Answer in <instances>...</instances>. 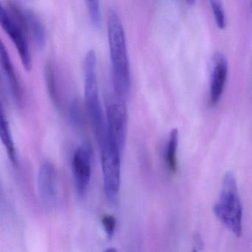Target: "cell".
<instances>
[{"label":"cell","instance_id":"6da1fadb","mask_svg":"<svg viewBox=\"0 0 252 252\" xmlns=\"http://www.w3.org/2000/svg\"><path fill=\"white\" fill-rule=\"evenodd\" d=\"M107 36L113 91L115 95L125 100L130 91V70L125 29L119 14L114 9L109 11Z\"/></svg>","mask_w":252,"mask_h":252},{"label":"cell","instance_id":"7a4b0ae2","mask_svg":"<svg viewBox=\"0 0 252 252\" xmlns=\"http://www.w3.org/2000/svg\"><path fill=\"white\" fill-rule=\"evenodd\" d=\"M84 82L85 105L94 134L100 147L107 139V116L100 101L97 76V57L95 51L93 50L88 51L85 56Z\"/></svg>","mask_w":252,"mask_h":252},{"label":"cell","instance_id":"3957f363","mask_svg":"<svg viewBox=\"0 0 252 252\" xmlns=\"http://www.w3.org/2000/svg\"><path fill=\"white\" fill-rule=\"evenodd\" d=\"M213 212L218 219L236 237L243 231V206L235 177L227 172L222 181L219 200L215 203Z\"/></svg>","mask_w":252,"mask_h":252},{"label":"cell","instance_id":"277c9868","mask_svg":"<svg viewBox=\"0 0 252 252\" xmlns=\"http://www.w3.org/2000/svg\"><path fill=\"white\" fill-rule=\"evenodd\" d=\"M100 152L104 194L109 203L116 204L120 193L123 150L107 139L106 142L100 147Z\"/></svg>","mask_w":252,"mask_h":252},{"label":"cell","instance_id":"5b68a950","mask_svg":"<svg viewBox=\"0 0 252 252\" xmlns=\"http://www.w3.org/2000/svg\"><path fill=\"white\" fill-rule=\"evenodd\" d=\"M107 116V139L125 148L128 129V116L125 100L115 95L106 107Z\"/></svg>","mask_w":252,"mask_h":252},{"label":"cell","instance_id":"8992f818","mask_svg":"<svg viewBox=\"0 0 252 252\" xmlns=\"http://www.w3.org/2000/svg\"><path fill=\"white\" fill-rule=\"evenodd\" d=\"M72 170L75 187L79 198L88 192L92 175V150L88 144H83L75 151L72 160Z\"/></svg>","mask_w":252,"mask_h":252},{"label":"cell","instance_id":"52a82bcc","mask_svg":"<svg viewBox=\"0 0 252 252\" xmlns=\"http://www.w3.org/2000/svg\"><path fill=\"white\" fill-rule=\"evenodd\" d=\"M0 17L1 26L15 45L23 66L27 71H31L32 68V58L26 39V33L27 32L13 19L8 10L4 6L1 7Z\"/></svg>","mask_w":252,"mask_h":252},{"label":"cell","instance_id":"ba28073f","mask_svg":"<svg viewBox=\"0 0 252 252\" xmlns=\"http://www.w3.org/2000/svg\"><path fill=\"white\" fill-rule=\"evenodd\" d=\"M38 192L44 206L54 208L58 202L59 190L57 172L50 162L42 163L37 178Z\"/></svg>","mask_w":252,"mask_h":252},{"label":"cell","instance_id":"9c48e42d","mask_svg":"<svg viewBox=\"0 0 252 252\" xmlns=\"http://www.w3.org/2000/svg\"><path fill=\"white\" fill-rule=\"evenodd\" d=\"M228 75V64L225 57L217 54L214 58V68L211 80L209 104L211 106L218 104L222 96Z\"/></svg>","mask_w":252,"mask_h":252},{"label":"cell","instance_id":"30bf717a","mask_svg":"<svg viewBox=\"0 0 252 252\" xmlns=\"http://www.w3.org/2000/svg\"><path fill=\"white\" fill-rule=\"evenodd\" d=\"M0 60H1L0 61H1L2 70L8 82L13 99L15 104L18 107H20L23 104V89H22L20 81L17 78L14 66L11 63L8 51L2 42H1V48H0Z\"/></svg>","mask_w":252,"mask_h":252},{"label":"cell","instance_id":"8fae6325","mask_svg":"<svg viewBox=\"0 0 252 252\" xmlns=\"http://www.w3.org/2000/svg\"><path fill=\"white\" fill-rule=\"evenodd\" d=\"M0 138L5 150H7V153L11 163L14 167H17L19 165L17 149L13 140L9 122L3 111L1 113V117H0Z\"/></svg>","mask_w":252,"mask_h":252},{"label":"cell","instance_id":"7c38bea8","mask_svg":"<svg viewBox=\"0 0 252 252\" xmlns=\"http://www.w3.org/2000/svg\"><path fill=\"white\" fill-rule=\"evenodd\" d=\"M26 26L27 32L32 34L39 49H43L46 45L45 28L37 17L29 10H26Z\"/></svg>","mask_w":252,"mask_h":252},{"label":"cell","instance_id":"4fadbf2b","mask_svg":"<svg viewBox=\"0 0 252 252\" xmlns=\"http://www.w3.org/2000/svg\"><path fill=\"white\" fill-rule=\"evenodd\" d=\"M178 141H179V133L177 129H173L169 133V138L166 143L165 149V163L166 169L169 173H176L178 171V158H177V151H178Z\"/></svg>","mask_w":252,"mask_h":252},{"label":"cell","instance_id":"5bb4252c","mask_svg":"<svg viewBox=\"0 0 252 252\" xmlns=\"http://www.w3.org/2000/svg\"><path fill=\"white\" fill-rule=\"evenodd\" d=\"M45 82L47 89L49 94L50 98L57 107H60V96L59 94L58 85H57V76L55 68L51 62L48 61L45 67Z\"/></svg>","mask_w":252,"mask_h":252},{"label":"cell","instance_id":"9a60e30c","mask_svg":"<svg viewBox=\"0 0 252 252\" xmlns=\"http://www.w3.org/2000/svg\"><path fill=\"white\" fill-rule=\"evenodd\" d=\"M85 2L91 23L95 29H99L101 26L100 0H85Z\"/></svg>","mask_w":252,"mask_h":252},{"label":"cell","instance_id":"2e32d148","mask_svg":"<svg viewBox=\"0 0 252 252\" xmlns=\"http://www.w3.org/2000/svg\"><path fill=\"white\" fill-rule=\"evenodd\" d=\"M210 3L217 26L220 29L222 30L225 29L226 23H225L223 7H222L220 0H210Z\"/></svg>","mask_w":252,"mask_h":252},{"label":"cell","instance_id":"e0dca14e","mask_svg":"<svg viewBox=\"0 0 252 252\" xmlns=\"http://www.w3.org/2000/svg\"><path fill=\"white\" fill-rule=\"evenodd\" d=\"M70 122L72 125L76 129H80L82 127V120L83 117L82 115V109H81L80 103L79 100H73L72 102L71 106H70Z\"/></svg>","mask_w":252,"mask_h":252},{"label":"cell","instance_id":"ac0fdd59","mask_svg":"<svg viewBox=\"0 0 252 252\" xmlns=\"http://www.w3.org/2000/svg\"><path fill=\"white\" fill-rule=\"evenodd\" d=\"M101 224L108 239H112L116 232V220L111 215H105L101 218Z\"/></svg>","mask_w":252,"mask_h":252},{"label":"cell","instance_id":"d6986e66","mask_svg":"<svg viewBox=\"0 0 252 252\" xmlns=\"http://www.w3.org/2000/svg\"><path fill=\"white\" fill-rule=\"evenodd\" d=\"M189 5H193L195 3L196 0H186Z\"/></svg>","mask_w":252,"mask_h":252}]
</instances>
